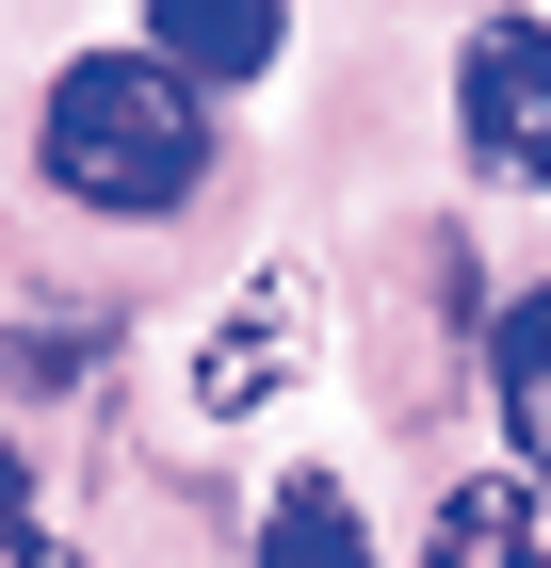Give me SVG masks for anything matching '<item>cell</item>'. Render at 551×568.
Masks as SVG:
<instances>
[{
	"label": "cell",
	"instance_id": "cell-7",
	"mask_svg": "<svg viewBox=\"0 0 551 568\" xmlns=\"http://www.w3.org/2000/svg\"><path fill=\"white\" fill-rule=\"evenodd\" d=\"M259 568H374V520H357V487L340 471H293L259 504Z\"/></svg>",
	"mask_w": 551,
	"mask_h": 568
},
{
	"label": "cell",
	"instance_id": "cell-5",
	"mask_svg": "<svg viewBox=\"0 0 551 568\" xmlns=\"http://www.w3.org/2000/svg\"><path fill=\"white\" fill-rule=\"evenodd\" d=\"M146 49H163L178 82H259L276 49H293V0H146Z\"/></svg>",
	"mask_w": 551,
	"mask_h": 568
},
{
	"label": "cell",
	"instance_id": "cell-8",
	"mask_svg": "<svg viewBox=\"0 0 551 568\" xmlns=\"http://www.w3.org/2000/svg\"><path fill=\"white\" fill-rule=\"evenodd\" d=\"M0 536H33V455L0 438Z\"/></svg>",
	"mask_w": 551,
	"mask_h": 568
},
{
	"label": "cell",
	"instance_id": "cell-6",
	"mask_svg": "<svg viewBox=\"0 0 551 568\" xmlns=\"http://www.w3.org/2000/svg\"><path fill=\"white\" fill-rule=\"evenodd\" d=\"M487 406H503V455L551 487V293H519L487 325Z\"/></svg>",
	"mask_w": 551,
	"mask_h": 568
},
{
	"label": "cell",
	"instance_id": "cell-3",
	"mask_svg": "<svg viewBox=\"0 0 551 568\" xmlns=\"http://www.w3.org/2000/svg\"><path fill=\"white\" fill-rule=\"evenodd\" d=\"M455 146H470V179L551 195V17H487L455 49Z\"/></svg>",
	"mask_w": 551,
	"mask_h": 568
},
{
	"label": "cell",
	"instance_id": "cell-2",
	"mask_svg": "<svg viewBox=\"0 0 551 568\" xmlns=\"http://www.w3.org/2000/svg\"><path fill=\"white\" fill-rule=\"evenodd\" d=\"M308 342H325V276H308V261H259L244 293L195 325V423H259V406L308 374Z\"/></svg>",
	"mask_w": 551,
	"mask_h": 568
},
{
	"label": "cell",
	"instance_id": "cell-4",
	"mask_svg": "<svg viewBox=\"0 0 551 568\" xmlns=\"http://www.w3.org/2000/svg\"><path fill=\"white\" fill-rule=\"evenodd\" d=\"M422 568H551V487H535V471H470V487H438Z\"/></svg>",
	"mask_w": 551,
	"mask_h": 568
},
{
	"label": "cell",
	"instance_id": "cell-1",
	"mask_svg": "<svg viewBox=\"0 0 551 568\" xmlns=\"http://www.w3.org/2000/svg\"><path fill=\"white\" fill-rule=\"evenodd\" d=\"M33 163L49 195H82V212L146 227V212H195V179H212V98L178 82L163 49H82L33 114Z\"/></svg>",
	"mask_w": 551,
	"mask_h": 568
},
{
	"label": "cell",
	"instance_id": "cell-9",
	"mask_svg": "<svg viewBox=\"0 0 551 568\" xmlns=\"http://www.w3.org/2000/svg\"><path fill=\"white\" fill-rule=\"evenodd\" d=\"M0 568H82V552H65V536H0Z\"/></svg>",
	"mask_w": 551,
	"mask_h": 568
}]
</instances>
